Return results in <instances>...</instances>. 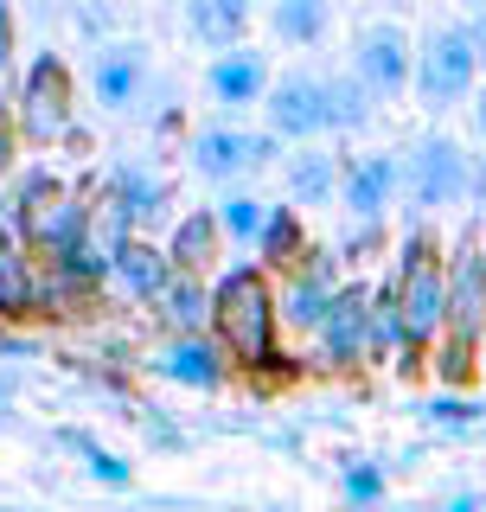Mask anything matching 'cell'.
<instances>
[{"mask_svg": "<svg viewBox=\"0 0 486 512\" xmlns=\"http://www.w3.org/2000/svg\"><path fill=\"white\" fill-rule=\"evenodd\" d=\"M346 500L352 506H384V468L378 461H346Z\"/></svg>", "mask_w": 486, "mask_h": 512, "instance_id": "obj_27", "label": "cell"}, {"mask_svg": "<svg viewBox=\"0 0 486 512\" xmlns=\"http://www.w3.org/2000/svg\"><path fill=\"white\" fill-rule=\"evenodd\" d=\"M339 250H307V263L295 269V276H282V333H295V340H314L320 320H327V308L339 301V288H346V276H339Z\"/></svg>", "mask_w": 486, "mask_h": 512, "instance_id": "obj_11", "label": "cell"}, {"mask_svg": "<svg viewBox=\"0 0 486 512\" xmlns=\"http://www.w3.org/2000/svg\"><path fill=\"white\" fill-rule=\"evenodd\" d=\"M148 77H154V58H148L141 39H109L90 64V90L109 116H128V109L148 96Z\"/></svg>", "mask_w": 486, "mask_h": 512, "instance_id": "obj_14", "label": "cell"}, {"mask_svg": "<svg viewBox=\"0 0 486 512\" xmlns=\"http://www.w3.org/2000/svg\"><path fill=\"white\" fill-rule=\"evenodd\" d=\"M90 231H96V192L90 186H64L58 199L32 205V212H20V224H13V237L32 250V263L71 256L77 244H90Z\"/></svg>", "mask_w": 486, "mask_h": 512, "instance_id": "obj_8", "label": "cell"}, {"mask_svg": "<svg viewBox=\"0 0 486 512\" xmlns=\"http://www.w3.org/2000/svg\"><path fill=\"white\" fill-rule=\"evenodd\" d=\"M205 96H212V109L224 116H243V109H263L269 103V84H275V64L263 45H237V52H218L205 64Z\"/></svg>", "mask_w": 486, "mask_h": 512, "instance_id": "obj_12", "label": "cell"}, {"mask_svg": "<svg viewBox=\"0 0 486 512\" xmlns=\"http://www.w3.org/2000/svg\"><path fill=\"white\" fill-rule=\"evenodd\" d=\"M480 372H486V346H480Z\"/></svg>", "mask_w": 486, "mask_h": 512, "instance_id": "obj_35", "label": "cell"}, {"mask_svg": "<svg viewBox=\"0 0 486 512\" xmlns=\"http://www.w3.org/2000/svg\"><path fill=\"white\" fill-rule=\"evenodd\" d=\"M180 282V269H173L167 244H154V237H135V244H122L116 269H109V288H116L122 301H135V308H160V295Z\"/></svg>", "mask_w": 486, "mask_h": 512, "instance_id": "obj_15", "label": "cell"}, {"mask_svg": "<svg viewBox=\"0 0 486 512\" xmlns=\"http://www.w3.org/2000/svg\"><path fill=\"white\" fill-rule=\"evenodd\" d=\"M346 71L378 103H397L403 90H416V32L403 20H359L346 39Z\"/></svg>", "mask_w": 486, "mask_h": 512, "instance_id": "obj_5", "label": "cell"}, {"mask_svg": "<svg viewBox=\"0 0 486 512\" xmlns=\"http://www.w3.org/2000/svg\"><path fill=\"white\" fill-rule=\"evenodd\" d=\"M13 7L0 0V109H13V90H20V77H13Z\"/></svg>", "mask_w": 486, "mask_h": 512, "instance_id": "obj_29", "label": "cell"}, {"mask_svg": "<svg viewBox=\"0 0 486 512\" xmlns=\"http://www.w3.org/2000/svg\"><path fill=\"white\" fill-rule=\"evenodd\" d=\"M403 192V160L397 148H371V154H346L339 173V212L359 231H391V205Z\"/></svg>", "mask_w": 486, "mask_h": 512, "instance_id": "obj_9", "label": "cell"}, {"mask_svg": "<svg viewBox=\"0 0 486 512\" xmlns=\"http://www.w3.org/2000/svg\"><path fill=\"white\" fill-rule=\"evenodd\" d=\"M263 128L275 141H301V148H314L320 135H333L327 71H314V64H288V71H275L269 103H263Z\"/></svg>", "mask_w": 486, "mask_h": 512, "instance_id": "obj_6", "label": "cell"}, {"mask_svg": "<svg viewBox=\"0 0 486 512\" xmlns=\"http://www.w3.org/2000/svg\"><path fill=\"white\" fill-rule=\"evenodd\" d=\"M467 109H474V135L486 141V77H480V90H474V103H467Z\"/></svg>", "mask_w": 486, "mask_h": 512, "instance_id": "obj_31", "label": "cell"}, {"mask_svg": "<svg viewBox=\"0 0 486 512\" xmlns=\"http://www.w3.org/2000/svg\"><path fill=\"white\" fill-rule=\"evenodd\" d=\"M327 109H333V135H365L378 122V96L352 71H327Z\"/></svg>", "mask_w": 486, "mask_h": 512, "instance_id": "obj_25", "label": "cell"}, {"mask_svg": "<svg viewBox=\"0 0 486 512\" xmlns=\"http://www.w3.org/2000/svg\"><path fill=\"white\" fill-rule=\"evenodd\" d=\"M397 160H403V205H410L416 218L455 212V205H480V154H467V141L429 128V135L403 141Z\"/></svg>", "mask_w": 486, "mask_h": 512, "instance_id": "obj_3", "label": "cell"}, {"mask_svg": "<svg viewBox=\"0 0 486 512\" xmlns=\"http://www.w3.org/2000/svg\"><path fill=\"white\" fill-rule=\"evenodd\" d=\"M307 365L314 372H352V365L371 359V282H346L339 288V301L327 308L320 320V333L307 340Z\"/></svg>", "mask_w": 486, "mask_h": 512, "instance_id": "obj_10", "label": "cell"}, {"mask_svg": "<svg viewBox=\"0 0 486 512\" xmlns=\"http://www.w3.org/2000/svg\"><path fill=\"white\" fill-rule=\"evenodd\" d=\"M212 340L224 359L250 378H295L301 365H282V282L263 263H231L212 276Z\"/></svg>", "mask_w": 486, "mask_h": 512, "instance_id": "obj_1", "label": "cell"}, {"mask_svg": "<svg viewBox=\"0 0 486 512\" xmlns=\"http://www.w3.org/2000/svg\"><path fill=\"white\" fill-rule=\"evenodd\" d=\"M148 372L167 384H186V391H218L231 378V359H224V346L212 333H199V340H167V352L148 359Z\"/></svg>", "mask_w": 486, "mask_h": 512, "instance_id": "obj_16", "label": "cell"}, {"mask_svg": "<svg viewBox=\"0 0 486 512\" xmlns=\"http://www.w3.org/2000/svg\"><path fill=\"white\" fill-rule=\"evenodd\" d=\"M160 320L173 327V340H199V333H212V282H199V276H180L160 295Z\"/></svg>", "mask_w": 486, "mask_h": 512, "instance_id": "obj_22", "label": "cell"}, {"mask_svg": "<svg viewBox=\"0 0 486 512\" xmlns=\"http://www.w3.org/2000/svg\"><path fill=\"white\" fill-rule=\"evenodd\" d=\"M224 231H218V212L212 205H199V212H186L180 224L167 231V256H173V269L180 276H199V282H212V269L224 263Z\"/></svg>", "mask_w": 486, "mask_h": 512, "instance_id": "obj_17", "label": "cell"}, {"mask_svg": "<svg viewBox=\"0 0 486 512\" xmlns=\"http://www.w3.org/2000/svg\"><path fill=\"white\" fill-rule=\"evenodd\" d=\"M442 512H480V493H474V487H467V493H455V500H448Z\"/></svg>", "mask_w": 486, "mask_h": 512, "instance_id": "obj_32", "label": "cell"}, {"mask_svg": "<svg viewBox=\"0 0 486 512\" xmlns=\"http://www.w3.org/2000/svg\"><path fill=\"white\" fill-rule=\"evenodd\" d=\"M0 320H39V263L7 231H0Z\"/></svg>", "mask_w": 486, "mask_h": 512, "instance_id": "obj_19", "label": "cell"}, {"mask_svg": "<svg viewBox=\"0 0 486 512\" xmlns=\"http://www.w3.org/2000/svg\"><path fill=\"white\" fill-rule=\"evenodd\" d=\"M212 212H218L224 244L256 250V244H263V231H269V218H275V205H269V199H256V192H224Z\"/></svg>", "mask_w": 486, "mask_h": 512, "instance_id": "obj_24", "label": "cell"}, {"mask_svg": "<svg viewBox=\"0 0 486 512\" xmlns=\"http://www.w3.org/2000/svg\"><path fill=\"white\" fill-rule=\"evenodd\" d=\"M480 39H474V26L455 20V13H435V20L416 32V109L423 116H448L455 103H474V90H480Z\"/></svg>", "mask_w": 486, "mask_h": 512, "instance_id": "obj_2", "label": "cell"}, {"mask_svg": "<svg viewBox=\"0 0 486 512\" xmlns=\"http://www.w3.org/2000/svg\"><path fill=\"white\" fill-rule=\"evenodd\" d=\"M429 423H435V429H474V423H480V404H461V397H435V404H429Z\"/></svg>", "mask_w": 486, "mask_h": 512, "instance_id": "obj_30", "label": "cell"}, {"mask_svg": "<svg viewBox=\"0 0 486 512\" xmlns=\"http://www.w3.org/2000/svg\"><path fill=\"white\" fill-rule=\"evenodd\" d=\"M96 205H109L135 237H148L160 218H167V205H173V186H167V173H154V167H141V160H122V167H109V180L96 186Z\"/></svg>", "mask_w": 486, "mask_h": 512, "instance_id": "obj_13", "label": "cell"}, {"mask_svg": "<svg viewBox=\"0 0 486 512\" xmlns=\"http://www.w3.org/2000/svg\"><path fill=\"white\" fill-rule=\"evenodd\" d=\"M467 26H474V39H480V52H486V7H480V13H474Z\"/></svg>", "mask_w": 486, "mask_h": 512, "instance_id": "obj_33", "label": "cell"}, {"mask_svg": "<svg viewBox=\"0 0 486 512\" xmlns=\"http://www.w3.org/2000/svg\"><path fill=\"white\" fill-rule=\"evenodd\" d=\"M269 32L282 45H295V52H314V45L333 32V7H327V0H275V7H269Z\"/></svg>", "mask_w": 486, "mask_h": 512, "instance_id": "obj_23", "label": "cell"}, {"mask_svg": "<svg viewBox=\"0 0 486 512\" xmlns=\"http://www.w3.org/2000/svg\"><path fill=\"white\" fill-rule=\"evenodd\" d=\"M307 250H314V244H307V224H301V212H295V205H275V218H269L263 244H256V263H263L269 276L282 282V276H295V269L307 263Z\"/></svg>", "mask_w": 486, "mask_h": 512, "instance_id": "obj_21", "label": "cell"}, {"mask_svg": "<svg viewBox=\"0 0 486 512\" xmlns=\"http://www.w3.org/2000/svg\"><path fill=\"white\" fill-rule=\"evenodd\" d=\"M0 423H7V397H0Z\"/></svg>", "mask_w": 486, "mask_h": 512, "instance_id": "obj_34", "label": "cell"}, {"mask_svg": "<svg viewBox=\"0 0 486 512\" xmlns=\"http://www.w3.org/2000/svg\"><path fill=\"white\" fill-rule=\"evenodd\" d=\"M13 122H20V141H32V148H52L77 128V77L58 52H32V64L20 71V90H13Z\"/></svg>", "mask_w": 486, "mask_h": 512, "instance_id": "obj_4", "label": "cell"}, {"mask_svg": "<svg viewBox=\"0 0 486 512\" xmlns=\"http://www.w3.org/2000/svg\"><path fill=\"white\" fill-rule=\"evenodd\" d=\"M275 148H282V141H275L269 128L205 122V128H192V135H186V167L199 173V180H212V186H231V180H243V173L269 167Z\"/></svg>", "mask_w": 486, "mask_h": 512, "instance_id": "obj_7", "label": "cell"}, {"mask_svg": "<svg viewBox=\"0 0 486 512\" xmlns=\"http://www.w3.org/2000/svg\"><path fill=\"white\" fill-rule=\"evenodd\" d=\"M186 32L212 58L237 52V45H250V7L243 0H186Z\"/></svg>", "mask_w": 486, "mask_h": 512, "instance_id": "obj_20", "label": "cell"}, {"mask_svg": "<svg viewBox=\"0 0 486 512\" xmlns=\"http://www.w3.org/2000/svg\"><path fill=\"white\" fill-rule=\"evenodd\" d=\"M339 173H346V154H333V148H301V154H288V192H295V212L339 205Z\"/></svg>", "mask_w": 486, "mask_h": 512, "instance_id": "obj_18", "label": "cell"}, {"mask_svg": "<svg viewBox=\"0 0 486 512\" xmlns=\"http://www.w3.org/2000/svg\"><path fill=\"white\" fill-rule=\"evenodd\" d=\"M64 442H71V448H84V468H90V480H103V487H135V461H122V455H109V448H96L90 436H77V429H71V436H64Z\"/></svg>", "mask_w": 486, "mask_h": 512, "instance_id": "obj_26", "label": "cell"}, {"mask_svg": "<svg viewBox=\"0 0 486 512\" xmlns=\"http://www.w3.org/2000/svg\"><path fill=\"white\" fill-rule=\"evenodd\" d=\"M20 122H13V109H0V199L13 192V180H20Z\"/></svg>", "mask_w": 486, "mask_h": 512, "instance_id": "obj_28", "label": "cell"}]
</instances>
